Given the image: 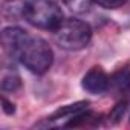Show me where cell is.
<instances>
[{
	"instance_id": "6da1fadb",
	"label": "cell",
	"mask_w": 130,
	"mask_h": 130,
	"mask_svg": "<svg viewBox=\"0 0 130 130\" xmlns=\"http://www.w3.org/2000/svg\"><path fill=\"white\" fill-rule=\"evenodd\" d=\"M15 58L32 74L41 75L47 72L49 68L52 66L54 54L51 46L43 38L29 35L20 47V51L17 52Z\"/></svg>"
},
{
	"instance_id": "7a4b0ae2",
	"label": "cell",
	"mask_w": 130,
	"mask_h": 130,
	"mask_svg": "<svg viewBox=\"0 0 130 130\" xmlns=\"http://www.w3.org/2000/svg\"><path fill=\"white\" fill-rule=\"evenodd\" d=\"M35 28L55 31L63 23V11L54 0H26L25 17Z\"/></svg>"
},
{
	"instance_id": "3957f363",
	"label": "cell",
	"mask_w": 130,
	"mask_h": 130,
	"mask_svg": "<svg viewBox=\"0 0 130 130\" xmlns=\"http://www.w3.org/2000/svg\"><path fill=\"white\" fill-rule=\"evenodd\" d=\"M92 29L90 26L78 19H68L54 31L55 43L66 51H80L90 43Z\"/></svg>"
},
{
	"instance_id": "277c9868",
	"label": "cell",
	"mask_w": 130,
	"mask_h": 130,
	"mask_svg": "<svg viewBox=\"0 0 130 130\" xmlns=\"http://www.w3.org/2000/svg\"><path fill=\"white\" fill-rule=\"evenodd\" d=\"M28 37H29V34L19 26L5 28L2 31V46L11 57H15Z\"/></svg>"
},
{
	"instance_id": "5b68a950",
	"label": "cell",
	"mask_w": 130,
	"mask_h": 130,
	"mask_svg": "<svg viewBox=\"0 0 130 130\" xmlns=\"http://www.w3.org/2000/svg\"><path fill=\"white\" fill-rule=\"evenodd\" d=\"M81 86H83V89L87 90L89 93L98 95V93H103V92H106V90L109 89L110 80H109L107 74H106L101 68H92V69L83 77Z\"/></svg>"
},
{
	"instance_id": "8992f818",
	"label": "cell",
	"mask_w": 130,
	"mask_h": 130,
	"mask_svg": "<svg viewBox=\"0 0 130 130\" xmlns=\"http://www.w3.org/2000/svg\"><path fill=\"white\" fill-rule=\"evenodd\" d=\"M25 0H5L2 5V15L6 20H17L25 17Z\"/></svg>"
},
{
	"instance_id": "52a82bcc",
	"label": "cell",
	"mask_w": 130,
	"mask_h": 130,
	"mask_svg": "<svg viewBox=\"0 0 130 130\" xmlns=\"http://www.w3.org/2000/svg\"><path fill=\"white\" fill-rule=\"evenodd\" d=\"M87 106L89 103L87 101H80V103H75V104H69V106H64L61 109H58L49 119L55 121V119H60V118H74L75 115L87 110Z\"/></svg>"
},
{
	"instance_id": "ba28073f",
	"label": "cell",
	"mask_w": 130,
	"mask_h": 130,
	"mask_svg": "<svg viewBox=\"0 0 130 130\" xmlns=\"http://www.w3.org/2000/svg\"><path fill=\"white\" fill-rule=\"evenodd\" d=\"M20 86H22V80H20V77H19V74L15 71L3 75V78H2V90L15 92L17 89H20Z\"/></svg>"
},
{
	"instance_id": "9c48e42d",
	"label": "cell",
	"mask_w": 130,
	"mask_h": 130,
	"mask_svg": "<svg viewBox=\"0 0 130 130\" xmlns=\"http://www.w3.org/2000/svg\"><path fill=\"white\" fill-rule=\"evenodd\" d=\"M64 5L74 14H86L90 11L93 0H64Z\"/></svg>"
},
{
	"instance_id": "30bf717a",
	"label": "cell",
	"mask_w": 130,
	"mask_h": 130,
	"mask_svg": "<svg viewBox=\"0 0 130 130\" xmlns=\"http://www.w3.org/2000/svg\"><path fill=\"white\" fill-rule=\"evenodd\" d=\"M125 109H127V103H125V101L118 103V104L112 109V112H110V115H109V119H110L112 122H118V121L122 118Z\"/></svg>"
},
{
	"instance_id": "8fae6325",
	"label": "cell",
	"mask_w": 130,
	"mask_h": 130,
	"mask_svg": "<svg viewBox=\"0 0 130 130\" xmlns=\"http://www.w3.org/2000/svg\"><path fill=\"white\" fill-rule=\"evenodd\" d=\"M127 0H93V3L106 8V9H116L119 6H122Z\"/></svg>"
},
{
	"instance_id": "7c38bea8",
	"label": "cell",
	"mask_w": 130,
	"mask_h": 130,
	"mask_svg": "<svg viewBox=\"0 0 130 130\" xmlns=\"http://www.w3.org/2000/svg\"><path fill=\"white\" fill-rule=\"evenodd\" d=\"M2 109H3V112H5L6 115H12V113H15V106H14L11 101H8L5 96L2 98Z\"/></svg>"
}]
</instances>
